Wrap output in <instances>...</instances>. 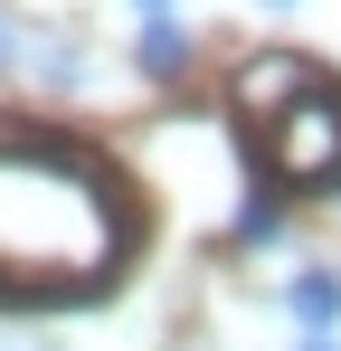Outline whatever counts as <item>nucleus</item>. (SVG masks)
Segmentation results:
<instances>
[{"label": "nucleus", "instance_id": "1", "mask_svg": "<svg viewBox=\"0 0 341 351\" xmlns=\"http://www.w3.org/2000/svg\"><path fill=\"white\" fill-rule=\"evenodd\" d=\"M133 256L123 180L57 133H0V304H66Z\"/></svg>", "mask_w": 341, "mask_h": 351}, {"label": "nucleus", "instance_id": "2", "mask_svg": "<svg viewBox=\"0 0 341 351\" xmlns=\"http://www.w3.org/2000/svg\"><path fill=\"white\" fill-rule=\"evenodd\" d=\"M266 152H275V190H341V86L332 76H313L266 123Z\"/></svg>", "mask_w": 341, "mask_h": 351}, {"label": "nucleus", "instance_id": "3", "mask_svg": "<svg viewBox=\"0 0 341 351\" xmlns=\"http://www.w3.org/2000/svg\"><path fill=\"white\" fill-rule=\"evenodd\" d=\"M19 66H29V76L48 86V95H86V86H95V48H86L76 29H38Z\"/></svg>", "mask_w": 341, "mask_h": 351}, {"label": "nucleus", "instance_id": "4", "mask_svg": "<svg viewBox=\"0 0 341 351\" xmlns=\"http://www.w3.org/2000/svg\"><path fill=\"white\" fill-rule=\"evenodd\" d=\"M190 48H199V38L180 29V10H170V19H142V29H133V76H142V86H170V76L190 66Z\"/></svg>", "mask_w": 341, "mask_h": 351}, {"label": "nucleus", "instance_id": "5", "mask_svg": "<svg viewBox=\"0 0 341 351\" xmlns=\"http://www.w3.org/2000/svg\"><path fill=\"white\" fill-rule=\"evenodd\" d=\"M275 313H294L303 332H332V323H341V266H294Z\"/></svg>", "mask_w": 341, "mask_h": 351}, {"label": "nucleus", "instance_id": "6", "mask_svg": "<svg viewBox=\"0 0 341 351\" xmlns=\"http://www.w3.org/2000/svg\"><path fill=\"white\" fill-rule=\"evenodd\" d=\"M227 228H237V247H275V237H284V190H275V180H266V190H247Z\"/></svg>", "mask_w": 341, "mask_h": 351}, {"label": "nucleus", "instance_id": "7", "mask_svg": "<svg viewBox=\"0 0 341 351\" xmlns=\"http://www.w3.org/2000/svg\"><path fill=\"white\" fill-rule=\"evenodd\" d=\"M29 58V29H19V19H10V10H0V76H10V66Z\"/></svg>", "mask_w": 341, "mask_h": 351}, {"label": "nucleus", "instance_id": "8", "mask_svg": "<svg viewBox=\"0 0 341 351\" xmlns=\"http://www.w3.org/2000/svg\"><path fill=\"white\" fill-rule=\"evenodd\" d=\"M123 10H133V19H170L180 0H123Z\"/></svg>", "mask_w": 341, "mask_h": 351}, {"label": "nucleus", "instance_id": "9", "mask_svg": "<svg viewBox=\"0 0 341 351\" xmlns=\"http://www.w3.org/2000/svg\"><path fill=\"white\" fill-rule=\"evenodd\" d=\"M303 351H341V342H332V332H303Z\"/></svg>", "mask_w": 341, "mask_h": 351}, {"label": "nucleus", "instance_id": "10", "mask_svg": "<svg viewBox=\"0 0 341 351\" xmlns=\"http://www.w3.org/2000/svg\"><path fill=\"white\" fill-rule=\"evenodd\" d=\"M256 10H303V0H256Z\"/></svg>", "mask_w": 341, "mask_h": 351}]
</instances>
